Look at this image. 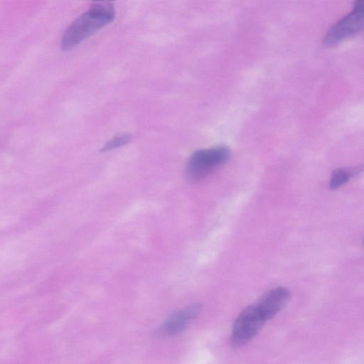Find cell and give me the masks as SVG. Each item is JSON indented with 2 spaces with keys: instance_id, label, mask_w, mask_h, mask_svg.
I'll return each instance as SVG.
<instances>
[{
  "instance_id": "6da1fadb",
  "label": "cell",
  "mask_w": 364,
  "mask_h": 364,
  "mask_svg": "<svg viewBox=\"0 0 364 364\" xmlns=\"http://www.w3.org/2000/svg\"><path fill=\"white\" fill-rule=\"evenodd\" d=\"M113 0H93L90 9L77 17L66 29L62 40L63 50H70L82 41L113 21Z\"/></svg>"
},
{
  "instance_id": "ba28073f",
  "label": "cell",
  "mask_w": 364,
  "mask_h": 364,
  "mask_svg": "<svg viewBox=\"0 0 364 364\" xmlns=\"http://www.w3.org/2000/svg\"><path fill=\"white\" fill-rule=\"evenodd\" d=\"M132 138V136L126 134L120 136H117L112 139L105 146L101 149V151H107L113 149H116L119 146H123L128 143Z\"/></svg>"
},
{
  "instance_id": "277c9868",
  "label": "cell",
  "mask_w": 364,
  "mask_h": 364,
  "mask_svg": "<svg viewBox=\"0 0 364 364\" xmlns=\"http://www.w3.org/2000/svg\"><path fill=\"white\" fill-rule=\"evenodd\" d=\"M267 321L255 304L246 307L236 318L232 331L231 341L235 346H243L251 341Z\"/></svg>"
},
{
  "instance_id": "8992f818",
  "label": "cell",
  "mask_w": 364,
  "mask_h": 364,
  "mask_svg": "<svg viewBox=\"0 0 364 364\" xmlns=\"http://www.w3.org/2000/svg\"><path fill=\"white\" fill-rule=\"evenodd\" d=\"M290 296V291L287 288L278 287L266 292L255 305L267 321L277 315L287 305Z\"/></svg>"
},
{
  "instance_id": "52a82bcc",
  "label": "cell",
  "mask_w": 364,
  "mask_h": 364,
  "mask_svg": "<svg viewBox=\"0 0 364 364\" xmlns=\"http://www.w3.org/2000/svg\"><path fill=\"white\" fill-rule=\"evenodd\" d=\"M364 171V164L349 168L335 169L331 175L329 188L336 190L346 184L352 176H354Z\"/></svg>"
},
{
  "instance_id": "3957f363",
  "label": "cell",
  "mask_w": 364,
  "mask_h": 364,
  "mask_svg": "<svg viewBox=\"0 0 364 364\" xmlns=\"http://www.w3.org/2000/svg\"><path fill=\"white\" fill-rule=\"evenodd\" d=\"M363 31H364V0H354L352 11L328 30L323 38V43L328 46H335Z\"/></svg>"
},
{
  "instance_id": "5b68a950",
  "label": "cell",
  "mask_w": 364,
  "mask_h": 364,
  "mask_svg": "<svg viewBox=\"0 0 364 364\" xmlns=\"http://www.w3.org/2000/svg\"><path fill=\"white\" fill-rule=\"evenodd\" d=\"M201 305L194 304L173 314L156 330L157 336H172L183 331L188 323L199 314Z\"/></svg>"
},
{
  "instance_id": "7a4b0ae2",
  "label": "cell",
  "mask_w": 364,
  "mask_h": 364,
  "mask_svg": "<svg viewBox=\"0 0 364 364\" xmlns=\"http://www.w3.org/2000/svg\"><path fill=\"white\" fill-rule=\"evenodd\" d=\"M229 155V150L225 146H216L195 152L186 166L187 178L193 181L206 178L223 165Z\"/></svg>"
}]
</instances>
